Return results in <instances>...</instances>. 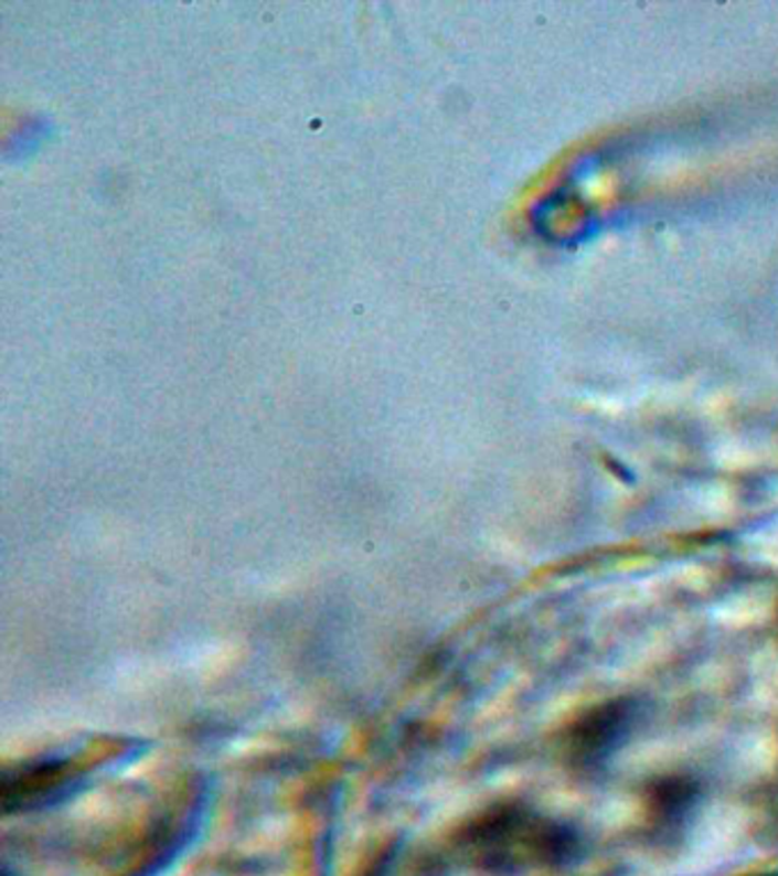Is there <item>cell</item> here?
I'll return each instance as SVG.
<instances>
[{
    "instance_id": "1",
    "label": "cell",
    "mask_w": 778,
    "mask_h": 876,
    "mask_svg": "<svg viewBox=\"0 0 778 876\" xmlns=\"http://www.w3.org/2000/svg\"><path fill=\"white\" fill-rule=\"evenodd\" d=\"M628 724V711H621L617 703L598 707L592 715L578 722L571 735V751L578 760L592 762L615 745V739L624 733Z\"/></svg>"
}]
</instances>
